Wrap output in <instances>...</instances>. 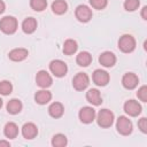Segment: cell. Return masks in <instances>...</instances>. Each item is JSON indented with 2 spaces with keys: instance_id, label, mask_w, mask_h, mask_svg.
Listing matches in <instances>:
<instances>
[{
  "instance_id": "6da1fadb",
  "label": "cell",
  "mask_w": 147,
  "mask_h": 147,
  "mask_svg": "<svg viewBox=\"0 0 147 147\" xmlns=\"http://www.w3.org/2000/svg\"><path fill=\"white\" fill-rule=\"evenodd\" d=\"M0 30L6 34H13L17 30V20L13 16H5L0 21Z\"/></svg>"
},
{
  "instance_id": "7a4b0ae2",
  "label": "cell",
  "mask_w": 147,
  "mask_h": 147,
  "mask_svg": "<svg viewBox=\"0 0 147 147\" xmlns=\"http://www.w3.org/2000/svg\"><path fill=\"white\" fill-rule=\"evenodd\" d=\"M96 121H98L99 126L105 127V129L109 127V126H111V124L114 122V114L109 109H101L98 114Z\"/></svg>"
},
{
  "instance_id": "3957f363",
  "label": "cell",
  "mask_w": 147,
  "mask_h": 147,
  "mask_svg": "<svg viewBox=\"0 0 147 147\" xmlns=\"http://www.w3.org/2000/svg\"><path fill=\"white\" fill-rule=\"evenodd\" d=\"M136 47V40L130 34H124L118 40V48L124 53H130Z\"/></svg>"
},
{
  "instance_id": "277c9868",
  "label": "cell",
  "mask_w": 147,
  "mask_h": 147,
  "mask_svg": "<svg viewBox=\"0 0 147 147\" xmlns=\"http://www.w3.org/2000/svg\"><path fill=\"white\" fill-rule=\"evenodd\" d=\"M49 69H51L52 74L56 77H63L68 71V67H67L65 62H63L61 60H53L49 63Z\"/></svg>"
},
{
  "instance_id": "5b68a950",
  "label": "cell",
  "mask_w": 147,
  "mask_h": 147,
  "mask_svg": "<svg viewBox=\"0 0 147 147\" xmlns=\"http://www.w3.org/2000/svg\"><path fill=\"white\" fill-rule=\"evenodd\" d=\"M116 129L121 134L127 136V134H130L132 132V123L127 117L119 116L117 122H116Z\"/></svg>"
},
{
  "instance_id": "8992f818",
  "label": "cell",
  "mask_w": 147,
  "mask_h": 147,
  "mask_svg": "<svg viewBox=\"0 0 147 147\" xmlns=\"http://www.w3.org/2000/svg\"><path fill=\"white\" fill-rule=\"evenodd\" d=\"M88 83H90V78L84 72H79L77 74L74 79H72V85L75 87V90L77 91H83L85 90L87 86H88Z\"/></svg>"
},
{
  "instance_id": "52a82bcc",
  "label": "cell",
  "mask_w": 147,
  "mask_h": 147,
  "mask_svg": "<svg viewBox=\"0 0 147 147\" xmlns=\"http://www.w3.org/2000/svg\"><path fill=\"white\" fill-rule=\"evenodd\" d=\"M76 17L78 21L80 22H88L91 18H92V10L90 9V7L85 6V5H79L77 8H76Z\"/></svg>"
},
{
  "instance_id": "ba28073f",
  "label": "cell",
  "mask_w": 147,
  "mask_h": 147,
  "mask_svg": "<svg viewBox=\"0 0 147 147\" xmlns=\"http://www.w3.org/2000/svg\"><path fill=\"white\" fill-rule=\"evenodd\" d=\"M78 116H79L80 122H83L85 124H88V123L93 122V119L95 117V110L92 107H83L79 110Z\"/></svg>"
},
{
  "instance_id": "9c48e42d",
  "label": "cell",
  "mask_w": 147,
  "mask_h": 147,
  "mask_svg": "<svg viewBox=\"0 0 147 147\" xmlns=\"http://www.w3.org/2000/svg\"><path fill=\"white\" fill-rule=\"evenodd\" d=\"M36 82H37V84H38L40 87L46 88V87H48V86L52 85L53 79H52L51 75H49L47 71L40 70V71H38L37 76H36Z\"/></svg>"
},
{
  "instance_id": "30bf717a",
  "label": "cell",
  "mask_w": 147,
  "mask_h": 147,
  "mask_svg": "<svg viewBox=\"0 0 147 147\" xmlns=\"http://www.w3.org/2000/svg\"><path fill=\"white\" fill-rule=\"evenodd\" d=\"M124 110L130 116H138L141 113V106L136 100H129L124 103Z\"/></svg>"
},
{
  "instance_id": "8fae6325",
  "label": "cell",
  "mask_w": 147,
  "mask_h": 147,
  "mask_svg": "<svg viewBox=\"0 0 147 147\" xmlns=\"http://www.w3.org/2000/svg\"><path fill=\"white\" fill-rule=\"evenodd\" d=\"M93 82L98 85V86H106L109 82V75L107 71L101 70V69H96L93 72Z\"/></svg>"
},
{
  "instance_id": "7c38bea8",
  "label": "cell",
  "mask_w": 147,
  "mask_h": 147,
  "mask_svg": "<svg viewBox=\"0 0 147 147\" xmlns=\"http://www.w3.org/2000/svg\"><path fill=\"white\" fill-rule=\"evenodd\" d=\"M138 82H139V79H138L137 75H136V74H132V72L125 74V75L123 76V78H122V84H123V86H124L125 88H127V90L134 88V87L138 85Z\"/></svg>"
},
{
  "instance_id": "4fadbf2b",
  "label": "cell",
  "mask_w": 147,
  "mask_h": 147,
  "mask_svg": "<svg viewBox=\"0 0 147 147\" xmlns=\"http://www.w3.org/2000/svg\"><path fill=\"white\" fill-rule=\"evenodd\" d=\"M99 62L101 65L106 68H110L116 63V56L111 52H103L99 57Z\"/></svg>"
},
{
  "instance_id": "5bb4252c",
  "label": "cell",
  "mask_w": 147,
  "mask_h": 147,
  "mask_svg": "<svg viewBox=\"0 0 147 147\" xmlns=\"http://www.w3.org/2000/svg\"><path fill=\"white\" fill-rule=\"evenodd\" d=\"M86 100L94 105V106H99L102 103V98H101V94L100 92L96 90V88H91L86 92Z\"/></svg>"
},
{
  "instance_id": "9a60e30c",
  "label": "cell",
  "mask_w": 147,
  "mask_h": 147,
  "mask_svg": "<svg viewBox=\"0 0 147 147\" xmlns=\"http://www.w3.org/2000/svg\"><path fill=\"white\" fill-rule=\"evenodd\" d=\"M22 134L25 139H33L38 134V129L33 123H25L22 126Z\"/></svg>"
},
{
  "instance_id": "2e32d148",
  "label": "cell",
  "mask_w": 147,
  "mask_h": 147,
  "mask_svg": "<svg viewBox=\"0 0 147 147\" xmlns=\"http://www.w3.org/2000/svg\"><path fill=\"white\" fill-rule=\"evenodd\" d=\"M28 49L25 48H14L9 52L8 56L11 61H15V62H20V61H23L26 56H28Z\"/></svg>"
},
{
  "instance_id": "e0dca14e",
  "label": "cell",
  "mask_w": 147,
  "mask_h": 147,
  "mask_svg": "<svg viewBox=\"0 0 147 147\" xmlns=\"http://www.w3.org/2000/svg\"><path fill=\"white\" fill-rule=\"evenodd\" d=\"M51 99H52V93L47 90H40L34 95V100L39 105H46L47 102L51 101Z\"/></svg>"
},
{
  "instance_id": "ac0fdd59",
  "label": "cell",
  "mask_w": 147,
  "mask_h": 147,
  "mask_svg": "<svg viewBox=\"0 0 147 147\" xmlns=\"http://www.w3.org/2000/svg\"><path fill=\"white\" fill-rule=\"evenodd\" d=\"M36 29H37V21L33 17H28V18H25L23 21V23H22V30L25 33L30 34V33L34 32Z\"/></svg>"
},
{
  "instance_id": "d6986e66",
  "label": "cell",
  "mask_w": 147,
  "mask_h": 147,
  "mask_svg": "<svg viewBox=\"0 0 147 147\" xmlns=\"http://www.w3.org/2000/svg\"><path fill=\"white\" fill-rule=\"evenodd\" d=\"M63 111H64V108H63V105L60 103V102H53L49 107H48V113L52 117L54 118H59L63 115Z\"/></svg>"
},
{
  "instance_id": "ffe728a7",
  "label": "cell",
  "mask_w": 147,
  "mask_h": 147,
  "mask_svg": "<svg viewBox=\"0 0 147 147\" xmlns=\"http://www.w3.org/2000/svg\"><path fill=\"white\" fill-rule=\"evenodd\" d=\"M3 132H5V136L9 139H14L17 137L18 134V126L13 123V122H9L5 125V129H3Z\"/></svg>"
},
{
  "instance_id": "44dd1931",
  "label": "cell",
  "mask_w": 147,
  "mask_h": 147,
  "mask_svg": "<svg viewBox=\"0 0 147 147\" xmlns=\"http://www.w3.org/2000/svg\"><path fill=\"white\" fill-rule=\"evenodd\" d=\"M76 62L80 67H87L92 62V55L88 52H80L76 57Z\"/></svg>"
},
{
  "instance_id": "7402d4cb",
  "label": "cell",
  "mask_w": 147,
  "mask_h": 147,
  "mask_svg": "<svg viewBox=\"0 0 147 147\" xmlns=\"http://www.w3.org/2000/svg\"><path fill=\"white\" fill-rule=\"evenodd\" d=\"M68 9V5L64 0H55L53 3H52V10L53 13L57 14V15H62L67 11Z\"/></svg>"
},
{
  "instance_id": "603a6c76",
  "label": "cell",
  "mask_w": 147,
  "mask_h": 147,
  "mask_svg": "<svg viewBox=\"0 0 147 147\" xmlns=\"http://www.w3.org/2000/svg\"><path fill=\"white\" fill-rule=\"evenodd\" d=\"M22 110V102L17 99H11L8 103H7V111L9 114H18Z\"/></svg>"
},
{
  "instance_id": "cb8c5ba5",
  "label": "cell",
  "mask_w": 147,
  "mask_h": 147,
  "mask_svg": "<svg viewBox=\"0 0 147 147\" xmlns=\"http://www.w3.org/2000/svg\"><path fill=\"white\" fill-rule=\"evenodd\" d=\"M77 47H78V46H77V42H76L75 40H72V39H68V40L64 41L62 51H63L64 54H67V55H71V54H74V53L77 51Z\"/></svg>"
},
{
  "instance_id": "d4e9b609",
  "label": "cell",
  "mask_w": 147,
  "mask_h": 147,
  "mask_svg": "<svg viewBox=\"0 0 147 147\" xmlns=\"http://www.w3.org/2000/svg\"><path fill=\"white\" fill-rule=\"evenodd\" d=\"M67 142H68L67 137H65L64 134H62V133L55 134V136L53 137V139H52V145H53L54 147H63V146L67 145Z\"/></svg>"
},
{
  "instance_id": "484cf974",
  "label": "cell",
  "mask_w": 147,
  "mask_h": 147,
  "mask_svg": "<svg viewBox=\"0 0 147 147\" xmlns=\"http://www.w3.org/2000/svg\"><path fill=\"white\" fill-rule=\"evenodd\" d=\"M30 6L36 11H42L47 7L46 0H30Z\"/></svg>"
},
{
  "instance_id": "4316f807",
  "label": "cell",
  "mask_w": 147,
  "mask_h": 147,
  "mask_svg": "<svg viewBox=\"0 0 147 147\" xmlns=\"http://www.w3.org/2000/svg\"><path fill=\"white\" fill-rule=\"evenodd\" d=\"M13 91V85L8 80H2L0 82V94L2 95H8Z\"/></svg>"
},
{
  "instance_id": "83f0119b",
  "label": "cell",
  "mask_w": 147,
  "mask_h": 147,
  "mask_svg": "<svg viewBox=\"0 0 147 147\" xmlns=\"http://www.w3.org/2000/svg\"><path fill=\"white\" fill-rule=\"evenodd\" d=\"M139 0H125L124 2V8L127 11H134L139 7Z\"/></svg>"
},
{
  "instance_id": "f1b7e54d",
  "label": "cell",
  "mask_w": 147,
  "mask_h": 147,
  "mask_svg": "<svg viewBox=\"0 0 147 147\" xmlns=\"http://www.w3.org/2000/svg\"><path fill=\"white\" fill-rule=\"evenodd\" d=\"M90 3L94 9H103L107 6V0H90Z\"/></svg>"
},
{
  "instance_id": "f546056e",
  "label": "cell",
  "mask_w": 147,
  "mask_h": 147,
  "mask_svg": "<svg viewBox=\"0 0 147 147\" xmlns=\"http://www.w3.org/2000/svg\"><path fill=\"white\" fill-rule=\"evenodd\" d=\"M137 96L142 101V102H146L147 101V86H141L138 92H137Z\"/></svg>"
},
{
  "instance_id": "4dcf8cb0",
  "label": "cell",
  "mask_w": 147,
  "mask_h": 147,
  "mask_svg": "<svg viewBox=\"0 0 147 147\" xmlns=\"http://www.w3.org/2000/svg\"><path fill=\"white\" fill-rule=\"evenodd\" d=\"M138 127L140 129L141 132H144V133L147 132V119H146L145 117H142V118L139 119V122H138Z\"/></svg>"
},
{
  "instance_id": "1f68e13d",
  "label": "cell",
  "mask_w": 147,
  "mask_h": 147,
  "mask_svg": "<svg viewBox=\"0 0 147 147\" xmlns=\"http://www.w3.org/2000/svg\"><path fill=\"white\" fill-rule=\"evenodd\" d=\"M147 7H144L142 8V11H141V16H142V18L144 20H147Z\"/></svg>"
},
{
  "instance_id": "d6a6232c",
  "label": "cell",
  "mask_w": 147,
  "mask_h": 147,
  "mask_svg": "<svg viewBox=\"0 0 147 147\" xmlns=\"http://www.w3.org/2000/svg\"><path fill=\"white\" fill-rule=\"evenodd\" d=\"M5 8H6L5 2H3L2 0H0V14H2V13L5 11Z\"/></svg>"
},
{
  "instance_id": "836d02e7",
  "label": "cell",
  "mask_w": 147,
  "mask_h": 147,
  "mask_svg": "<svg viewBox=\"0 0 147 147\" xmlns=\"http://www.w3.org/2000/svg\"><path fill=\"white\" fill-rule=\"evenodd\" d=\"M0 146H6V147H9V146H10V144H9V141L1 140V141H0Z\"/></svg>"
},
{
  "instance_id": "e575fe53",
  "label": "cell",
  "mask_w": 147,
  "mask_h": 147,
  "mask_svg": "<svg viewBox=\"0 0 147 147\" xmlns=\"http://www.w3.org/2000/svg\"><path fill=\"white\" fill-rule=\"evenodd\" d=\"M1 107H2V99L0 98V108H1Z\"/></svg>"
}]
</instances>
